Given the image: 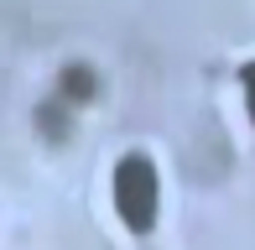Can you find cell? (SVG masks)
<instances>
[{
    "label": "cell",
    "instance_id": "6da1fadb",
    "mask_svg": "<svg viewBox=\"0 0 255 250\" xmlns=\"http://www.w3.org/2000/svg\"><path fill=\"white\" fill-rule=\"evenodd\" d=\"M115 209H120L125 230L146 235L156 224V167L146 156H125L115 167Z\"/></svg>",
    "mask_w": 255,
    "mask_h": 250
},
{
    "label": "cell",
    "instance_id": "7a4b0ae2",
    "mask_svg": "<svg viewBox=\"0 0 255 250\" xmlns=\"http://www.w3.org/2000/svg\"><path fill=\"white\" fill-rule=\"evenodd\" d=\"M240 78H245V94H250V120H255V63L240 68Z\"/></svg>",
    "mask_w": 255,
    "mask_h": 250
}]
</instances>
